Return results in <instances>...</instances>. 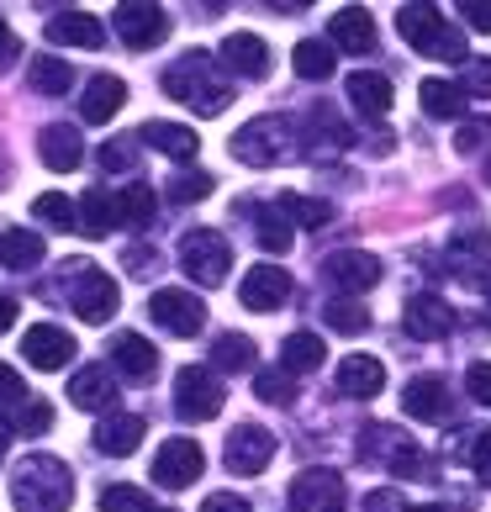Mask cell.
Listing matches in <instances>:
<instances>
[{"instance_id":"cell-43","label":"cell","mask_w":491,"mask_h":512,"mask_svg":"<svg viewBox=\"0 0 491 512\" xmlns=\"http://www.w3.org/2000/svg\"><path fill=\"white\" fill-rule=\"evenodd\" d=\"M101 512H154V502H148V491H143V486L117 481V486H106V491H101Z\"/></svg>"},{"instance_id":"cell-50","label":"cell","mask_w":491,"mask_h":512,"mask_svg":"<svg viewBox=\"0 0 491 512\" xmlns=\"http://www.w3.org/2000/svg\"><path fill=\"white\" fill-rule=\"evenodd\" d=\"M201 512H249V502L238 497V491H217V497H206Z\"/></svg>"},{"instance_id":"cell-57","label":"cell","mask_w":491,"mask_h":512,"mask_svg":"<svg viewBox=\"0 0 491 512\" xmlns=\"http://www.w3.org/2000/svg\"><path fill=\"white\" fill-rule=\"evenodd\" d=\"M0 465H6V428H0Z\"/></svg>"},{"instance_id":"cell-46","label":"cell","mask_w":491,"mask_h":512,"mask_svg":"<svg viewBox=\"0 0 491 512\" xmlns=\"http://www.w3.org/2000/svg\"><path fill=\"white\" fill-rule=\"evenodd\" d=\"M460 96L491 101V59H465V85H460Z\"/></svg>"},{"instance_id":"cell-13","label":"cell","mask_w":491,"mask_h":512,"mask_svg":"<svg viewBox=\"0 0 491 512\" xmlns=\"http://www.w3.org/2000/svg\"><path fill=\"white\" fill-rule=\"evenodd\" d=\"M111 22H117V37L127 48H159L169 37V16L164 6H138V0H127V6L111 11Z\"/></svg>"},{"instance_id":"cell-3","label":"cell","mask_w":491,"mask_h":512,"mask_svg":"<svg viewBox=\"0 0 491 512\" xmlns=\"http://www.w3.org/2000/svg\"><path fill=\"white\" fill-rule=\"evenodd\" d=\"M396 32H402L412 48L433 53V59L465 64V37L449 27L444 16H439V6H428V0H418V6H402V11H396Z\"/></svg>"},{"instance_id":"cell-8","label":"cell","mask_w":491,"mask_h":512,"mask_svg":"<svg viewBox=\"0 0 491 512\" xmlns=\"http://www.w3.org/2000/svg\"><path fill=\"white\" fill-rule=\"evenodd\" d=\"M148 317L159 322L164 333H175V338H196L206 328V301L196 291H154V301H148Z\"/></svg>"},{"instance_id":"cell-11","label":"cell","mask_w":491,"mask_h":512,"mask_svg":"<svg viewBox=\"0 0 491 512\" xmlns=\"http://www.w3.org/2000/svg\"><path fill=\"white\" fill-rule=\"evenodd\" d=\"M222 460H228L233 476H259V470L275 460V439H270V428H259V423H238V428L228 433V449H222Z\"/></svg>"},{"instance_id":"cell-9","label":"cell","mask_w":491,"mask_h":512,"mask_svg":"<svg viewBox=\"0 0 491 512\" xmlns=\"http://www.w3.org/2000/svg\"><path fill=\"white\" fill-rule=\"evenodd\" d=\"M201 470H206V454L196 439H164L159 454H154V481L169 486V491H180V486H196L201 481Z\"/></svg>"},{"instance_id":"cell-54","label":"cell","mask_w":491,"mask_h":512,"mask_svg":"<svg viewBox=\"0 0 491 512\" xmlns=\"http://www.w3.org/2000/svg\"><path fill=\"white\" fill-rule=\"evenodd\" d=\"M16 59H22V43H16V32L0 22V69H11Z\"/></svg>"},{"instance_id":"cell-35","label":"cell","mask_w":491,"mask_h":512,"mask_svg":"<svg viewBox=\"0 0 491 512\" xmlns=\"http://www.w3.org/2000/svg\"><path fill=\"white\" fill-rule=\"evenodd\" d=\"M254 238H259V249H270V254H291V243H296L291 222L280 217L275 206H259L254 212Z\"/></svg>"},{"instance_id":"cell-19","label":"cell","mask_w":491,"mask_h":512,"mask_svg":"<svg viewBox=\"0 0 491 512\" xmlns=\"http://www.w3.org/2000/svg\"><path fill=\"white\" fill-rule=\"evenodd\" d=\"M402 402H407V417H418V423H449V412H455L449 386L439 381V375H418V381H407Z\"/></svg>"},{"instance_id":"cell-42","label":"cell","mask_w":491,"mask_h":512,"mask_svg":"<svg viewBox=\"0 0 491 512\" xmlns=\"http://www.w3.org/2000/svg\"><path fill=\"white\" fill-rule=\"evenodd\" d=\"M11 428H16V433H32V439H37V433L53 428V407L37 402V396H27V402L11 407Z\"/></svg>"},{"instance_id":"cell-32","label":"cell","mask_w":491,"mask_h":512,"mask_svg":"<svg viewBox=\"0 0 491 512\" xmlns=\"http://www.w3.org/2000/svg\"><path fill=\"white\" fill-rule=\"evenodd\" d=\"M27 85L37 90V96H64V90L74 85V69L59 59V53H37V59L27 64Z\"/></svg>"},{"instance_id":"cell-51","label":"cell","mask_w":491,"mask_h":512,"mask_svg":"<svg viewBox=\"0 0 491 512\" xmlns=\"http://www.w3.org/2000/svg\"><path fill=\"white\" fill-rule=\"evenodd\" d=\"M470 465H476L481 481H491V433H481V439L470 444Z\"/></svg>"},{"instance_id":"cell-36","label":"cell","mask_w":491,"mask_h":512,"mask_svg":"<svg viewBox=\"0 0 491 512\" xmlns=\"http://www.w3.org/2000/svg\"><path fill=\"white\" fill-rule=\"evenodd\" d=\"M275 212L286 217V222H301V227H323L328 217H333V206L328 201H312V196H296V191H286L275 201Z\"/></svg>"},{"instance_id":"cell-26","label":"cell","mask_w":491,"mask_h":512,"mask_svg":"<svg viewBox=\"0 0 491 512\" xmlns=\"http://www.w3.org/2000/svg\"><path fill=\"white\" fill-rule=\"evenodd\" d=\"M138 444H143V417L138 412H111L96 428V449L111 454V460H122V454H132Z\"/></svg>"},{"instance_id":"cell-21","label":"cell","mask_w":491,"mask_h":512,"mask_svg":"<svg viewBox=\"0 0 491 512\" xmlns=\"http://www.w3.org/2000/svg\"><path fill=\"white\" fill-rule=\"evenodd\" d=\"M381 386H386V365L375 354H344L338 359V391L344 396H381Z\"/></svg>"},{"instance_id":"cell-59","label":"cell","mask_w":491,"mask_h":512,"mask_svg":"<svg viewBox=\"0 0 491 512\" xmlns=\"http://www.w3.org/2000/svg\"><path fill=\"white\" fill-rule=\"evenodd\" d=\"M486 180H491V159H486Z\"/></svg>"},{"instance_id":"cell-33","label":"cell","mask_w":491,"mask_h":512,"mask_svg":"<svg viewBox=\"0 0 491 512\" xmlns=\"http://www.w3.org/2000/svg\"><path fill=\"white\" fill-rule=\"evenodd\" d=\"M418 101L433 122H449V117H460L465 111V96H460V85H449V80H423L418 85Z\"/></svg>"},{"instance_id":"cell-47","label":"cell","mask_w":491,"mask_h":512,"mask_svg":"<svg viewBox=\"0 0 491 512\" xmlns=\"http://www.w3.org/2000/svg\"><path fill=\"white\" fill-rule=\"evenodd\" d=\"M132 148H138V138H111V143L101 148V169H132V164H138V154H132Z\"/></svg>"},{"instance_id":"cell-45","label":"cell","mask_w":491,"mask_h":512,"mask_svg":"<svg viewBox=\"0 0 491 512\" xmlns=\"http://www.w3.org/2000/svg\"><path fill=\"white\" fill-rule=\"evenodd\" d=\"M206 196H212V175H201V169H196V175H175V180H169V201L191 206V201H206Z\"/></svg>"},{"instance_id":"cell-24","label":"cell","mask_w":491,"mask_h":512,"mask_svg":"<svg viewBox=\"0 0 491 512\" xmlns=\"http://www.w3.org/2000/svg\"><path fill=\"white\" fill-rule=\"evenodd\" d=\"M69 402H74V407H85V412H106L111 402H117V381H111V370H101V365L74 370Z\"/></svg>"},{"instance_id":"cell-22","label":"cell","mask_w":491,"mask_h":512,"mask_svg":"<svg viewBox=\"0 0 491 512\" xmlns=\"http://www.w3.org/2000/svg\"><path fill=\"white\" fill-rule=\"evenodd\" d=\"M48 43H59V48H101L106 43V27L90 11H59L48 22Z\"/></svg>"},{"instance_id":"cell-10","label":"cell","mask_w":491,"mask_h":512,"mask_svg":"<svg viewBox=\"0 0 491 512\" xmlns=\"http://www.w3.org/2000/svg\"><path fill=\"white\" fill-rule=\"evenodd\" d=\"M360 454L365 460H381L391 476H412V470H418V444H412L402 428H386V423L360 433Z\"/></svg>"},{"instance_id":"cell-23","label":"cell","mask_w":491,"mask_h":512,"mask_svg":"<svg viewBox=\"0 0 491 512\" xmlns=\"http://www.w3.org/2000/svg\"><path fill=\"white\" fill-rule=\"evenodd\" d=\"M111 359H117V370L127 375V381H154L159 375V349L148 344V338H138V333H117Z\"/></svg>"},{"instance_id":"cell-49","label":"cell","mask_w":491,"mask_h":512,"mask_svg":"<svg viewBox=\"0 0 491 512\" xmlns=\"http://www.w3.org/2000/svg\"><path fill=\"white\" fill-rule=\"evenodd\" d=\"M0 402H6V407H16V402H27V381H22V370L0 365Z\"/></svg>"},{"instance_id":"cell-41","label":"cell","mask_w":491,"mask_h":512,"mask_svg":"<svg viewBox=\"0 0 491 512\" xmlns=\"http://www.w3.org/2000/svg\"><path fill=\"white\" fill-rule=\"evenodd\" d=\"M254 391H259V402H270V407H291V402H296V375H286V370H259V375H254Z\"/></svg>"},{"instance_id":"cell-53","label":"cell","mask_w":491,"mask_h":512,"mask_svg":"<svg viewBox=\"0 0 491 512\" xmlns=\"http://www.w3.org/2000/svg\"><path fill=\"white\" fill-rule=\"evenodd\" d=\"M460 16H465V22L476 27V32H491V6H486V0H465Z\"/></svg>"},{"instance_id":"cell-2","label":"cell","mask_w":491,"mask_h":512,"mask_svg":"<svg viewBox=\"0 0 491 512\" xmlns=\"http://www.w3.org/2000/svg\"><path fill=\"white\" fill-rule=\"evenodd\" d=\"M164 90L185 106H196L201 117H217V111H228L233 101V85L217 74V64L206 59V53H185L180 64L164 69Z\"/></svg>"},{"instance_id":"cell-44","label":"cell","mask_w":491,"mask_h":512,"mask_svg":"<svg viewBox=\"0 0 491 512\" xmlns=\"http://www.w3.org/2000/svg\"><path fill=\"white\" fill-rule=\"evenodd\" d=\"M323 317H328V328H333V333H349V338H354V333H365V322H370L360 301H333Z\"/></svg>"},{"instance_id":"cell-37","label":"cell","mask_w":491,"mask_h":512,"mask_svg":"<svg viewBox=\"0 0 491 512\" xmlns=\"http://www.w3.org/2000/svg\"><path fill=\"white\" fill-rule=\"evenodd\" d=\"M291 64H296L301 80H328V74H333V48L317 43V37H307V43H296Z\"/></svg>"},{"instance_id":"cell-55","label":"cell","mask_w":491,"mask_h":512,"mask_svg":"<svg viewBox=\"0 0 491 512\" xmlns=\"http://www.w3.org/2000/svg\"><path fill=\"white\" fill-rule=\"evenodd\" d=\"M11 322H16V301L0 296V333H11Z\"/></svg>"},{"instance_id":"cell-39","label":"cell","mask_w":491,"mask_h":512,"mask_svg":"<svg viewBox=\"0 0 491 512\" xmlns=\"http://www.w3.org/2000/svg\"><path fill=\"white\" fill-rule=\"evenodd\" d=\"M212 359H217V370H249L254 365V338L222 333L217 344H212Z\"/></svg>"},{"instance_id":"cell-31","label":"cell","mask_w":491,"mask_h":512,"mask_svg":"<svg viewBox=\"0 0 491 512\" xmlns=\"http://www.w3.org/2000/svg\"><path fill=\"white\" fill-rule=\"evenodd\" d=\"M48 254L43 233H27V227H11V233H0V264L6 270H37Z\"/></svg>"},{"instance_id":"cell-15","label":"cell","mask_w":491,"mask_h":512,"mask_svg":"<svg viewBox=\"0 0 491 512\" xmlns=\"http://www.w3.org/2000/svg\"><path fill=\"white\" fill-rule=\"evenodd\" d=\"M22 359L32 370H64L74 359V338L69 328H53V322H37V328H27L22 338Z\"/></svg>"},{"instance_id":"cell-17","label":"cell","mask_w":491,"mask_h":512,"mask_svg":"<svg viewBox=\"0 0 491 512\" xmlns=\"http://www.w3.org/2000/svg\"><path fill=\"white\" fill-rule=\"evenodd\" d=\"M323 275L333 280L338 291H370L375 280H381V259L365 254V249H344V254L323 259Z\"/></svg>"},{"instance_id":"cell-4","label":"cell","mask_w":491,"mask_h":512,"mask_svg":"<svg viewBox=\"0 0 491 512\" xmlns=\"http://www.w3.org/2000/svg\"><path fill=\"white\" fill-rule=\"evenodd\" d=\"M291 148H296V127L286 117H254L249 127L233 132V159H243L249 169H270L291 159Z\"/></svg>"},{"instance_id":"cell-28","label":"cell","mask_w":491,"mask_h":512,"mask_svg":"<svg viewBox=\"0 0 491 512\" xmlns=\"http://www.w3.org/2000/svg\"><path fill=\"white\" fill-rule=\"evenodd\" d=\"M138 143L159 148V154H169V159H196V148H201V138L191 127H180V122H143Z\"/></svg>"},{"instance_id":"cell-56","label":"cell","mask_w":491,"mask_h":512,"mask_svg":"<svg viewBox=\"0 0 491 512\" xmlns=\"http://www.w3.org/2000/svg\"><path fill=\"white\" fill-rule=\"evenodd\" d=\"M148 264H154L148 249H127V270H148Z\"/></svg>"},{"instance_id":"cell-25","label":"cell","mask_w":491,"mask_h":512,"mask_svg":"<svg viewBox=\"0 0 491 512\" xmlns=\"http://www.w3.org/2000/svg\"><path fill=\"white\" fill-rule=\"evenodd\" d=\"M122 106H127V85L117 80V74H96V80L85 85L80 117H85V122H111Z\"/></svg>"},{"instance_id":"cell-5","label":"cell","mask_w":491,"mask_h":512,"mask_svg":"<svg viewBox=\"0 0 491 512\" xmlns=\"http://www.w3.org/2000/svg\"><path fill=\"white\" fill-rule=\"evenodd\" d=\"M69 307L80 312L85 322H111L117 317V280H111L106 270H96V264H69Z\"/></svg>"},{"instance_id":"cell-7","label":"cell","mask_w":491,"mask_h":512,"mask_svg":"<svg viewBox=\"0 0 491 512\" xmlns=\"http://www.w3.org/2000/svg\"><path fill=\"white\" fill-rule=\"evenodd\" d=\"M222 381L206 365H185L180 375H175V412L180 417H191V423H212V417L222 412Z\"/></svg>"},{"instance_id":"cell-18","label":"cell","mask_w":491,"mask_h":512,"mask_svg":"<svg viewBox=\"0 0 491 512\" xmlns=\"http://www.w3.org/2000/svg\"><path fill=\"white\" fill-rule=\"evenodd\" d=\"M402 328H407V338H423V344H433V338H449V328H455V312H449V301H439V296H412L407 312H402Z\"/></svg>"},{"instance_id":"cell-30","label":"cell","mask_w":491,"mask_h":512,"mask_svg":"<svg viewBox=\"0 0 491 512\" xmlns=\"http://www.w3.org/2000/svg\"><path fill=\"white\" fill-rule=\"evenodd\" d=\"M80 227H85V238H106V233H117L122 227V212H117V191H85L80 201Z\"/></svg>"},{"instance_id":"cell-38","label":"cell","mask_w":491,"mask_h":512,"mask_svg":"<svg viewBox=\"0 0 491 512\" xmlns=\"http://www.w3.org/2000/svg\"><path fill=\"white\" fill-rule=\"evenodd\" d=\"M117 212H122V227H143L154 222V191L143 180H132L127 191H117Z\"/></svg>"},{"instance_id":"cell-1","label":"cell","mask_w":491,"mask_h":512,"mask_svg":"<svg viewBox=\"0 0 491 512\" xmlns=\"http://www.w3.org/2000/svg\"><path fill=\"white\" fill-rule=\"evenodd\" d=\"M11 502L16 512H64L74 502V476L53 454H27L11 476Z\"/></svg>"},{"instance_id":"cell-12","label":"cell","mask_w":491,"mask_h":512,"mask_svg":"<svg viewBox=\"0 0 491 512\" xmlns=\"http://www.w3.org/2000/svg\"><path fill=\"white\" fill-rule=\"evenodd\" d=\"M238 301L249 312H280L291 301V275L280 270V264H254V270L238 280Z\"/></svg>"},{"instance_id":"cell-27","label":"cell","mask_w":491,"mask_h":512,"mask_svg":"<svg viewBox=\"0 0 491 512\" xmlns=\"http://www.w3.org/2000/svg\"><path fill=\"white\" fill-rule=\"evenodd\" d=\"M328 27H333V48H344V53H370L375 48V22H370L365 6H344Z\"/></svg>"},{"instance_id":"cell-48","label":"cell","mask_w":491,"mask_h":512,"mask_svg":"<svg viewBox=\"0 0 491 512\" xmlns=\"http://www.w3.org/2000/svg\"><path fill=\"white\" fill-rule=\"evenodd\" d=\"M465 391H470V402H486V407H491V359H481V365H470V375H465Z\"/></svg>"},{"instance_id":"cell-16","label":"cell","mask_w":491,"mask_h":512,"mask_svg":"<svg viewBox=\"0 0 491 512\" xmlns=\"http://www.w3.org/2000/svg\"><path fill=\"white\" fill-rule=\"evenodd\" d=\"M222 69L238 74V80H264L270 74V48L254 32H228L222 37Z\"/></svg>"},{"instance_id":"cell-14","label":"cell","mask_w":491,"mask_h":512,"mask_svg":"<svg viewBox=\"0 0 491 512\" xmlns=\"http://www.w3.org/2000/svg\"><path fill=\"white\" fill-rule=\"evenodd\" d=\"M296 512H344V476L338 470H301L291 481Z\"/></svg>"},{"instance_id":"cell-34","label":"cell","mask_w":491,"mask_h":512,"mask_svg":"<svg viewBox=\"0 0 491 512\" xmlns=\"http://www.w3.org/2000/svg\"><path fill=\"white\" fill-rule=\"evenodd\" d=\"M280 359H286V375H301V370H317L328 359L323 338L317 333H291L286 344H280Z\"/></svg>"},{"instance_id":"cell-52","label":"cell","mask_w":491,"mask_h":512,"mask_svg":"<svg viewBox=\"0 0 491 512\" xmlns=\"http://www.w3.org/2000/svg\"><path fill=\"white\" fill-rule=\"evenodd\" d=\"M486 138H491V122H470V127H460V154H476Z\"/></svg>"},{"instance_id":"cell-6","label":"cell","mask_w":491,"mask_h":512,"mask_svg":"<svg viewBox=\"0 0 491 512\" xmlns=\"http://www.w3.org/2000/svg\"><path fill=\"white\" fill-rule=\"evenodd\" d=\"M180 264L191 280H201V286H222L233 270V249L222 233H212V227H196V233L180 238Z\"/></svg>"},{"instance_id":"cell-20","label":"cell","mask_w":491,"mask_h":512,"mask_svg":"<svg viewBox=\"0 0 491 512\" xmlns=\"http://www.w3.org/2000/svg\"><path fill=\"white\" fill-rule=\"evenodd\" d=\"M37 154H43V164L53 169V175H69V169L85 164V143H80V132H74V127L53 122V127L37 132Z\"/></svg>"},{"instance_id":"cell-58","label":"cell","mask_w":491,"mask_h":512,"mask_svg":"<svg viewBox=\"0 0 491 512\" xmlns=\"http://www.w3.org/2000/svg\"><path fill=\"white\" fill-rule=\"evenodd\" d=\"M407 512H444V507H407Z\"/></svg>"},{"instance_id":"cell-40","label":"cell","mask_w":491,"mask_h":512,"mask_svg":"<svg viewBox=\"0 0 491 512\" xmlns=\"http://www.w3.org/2000/svg\"><path fill=\"white\" fill-rule=\"evenodd\" d=\"M32 217H37V222H48V227H59V233L80 227V217H74V201H69V196H59V191L37 196V201H32Z\"/></svg>"},{"instance_id":"cell-29","label":"cell","mask_w":491,"mask_h":512,"mask_svg":"<svg viewBox=\"0 0 491 512\" xmlns=\"http://www.w3.org/2000/svg\"><path fill=\"white\" fill-rule=\"evenodd\" d=\"M344 90H349V101L360 106L365 117H386V111H391V80H386V74H375V69H354Z\"/></svg>"}]
</instances>
